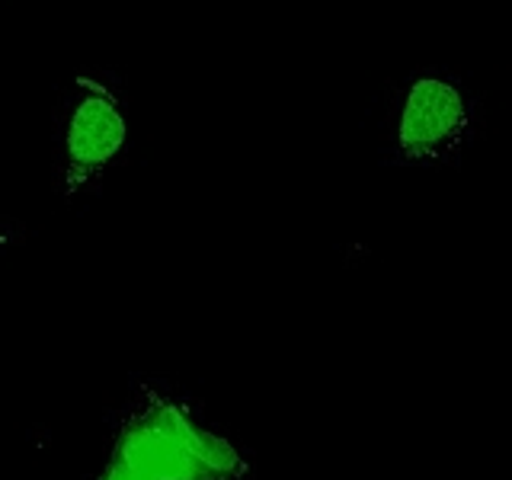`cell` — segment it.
Returning a JSON list of instances; mask_svg holds the SVG:
<instances>
[{"instance_id": "cell-4", "label": "cell", "mask_w": 512, "mask_h": 480, "mask_svg": "<svg viewBox=\"0 0 512 480\" xmlns=\"http://www.w3.org/2000/svg\"><path fill=\"white\" fill-rule=\"evenodd\" d=\"M96 480H151V477H144V474H138L135 468H128V464L109 458V464H106L103 474L96 477Z\"/></svg>"}, {"instance_id": "cell-3", "label": "cell", "mask_w": 512, "mask_h": 480, "mask_svg": "<svg viewBox=\"0 0 512 480\" xmlns=\"http://www.w3.org/2000/svg\"><path fill=\"white\" fill-rule=\"evenodd\" d=\"M87 93L71 109L68 132H64V186L68 192L90 183L106 164L116 160L128 138L125 116L116 96L100 84H84Z\"/></svg>"}, {"instance_id": "cell-2", "label": "cell", "mask_w": 512, "mask_h": 480, "mask_svg": "<svg viewBox=\"0 0 512 480\" xmlns=\"http://www.w3.org/2000/svg\"><path fill=\"white\" fill-rule=\"evenodd\" d=\"M468 128V100L452 80L416 77L397 119V148L410 160H436L461 141Z\"/></svg>"}, {"instance_id": "cell-1", "label": "cell", "mask_w": 512, "mask_h": 480, "mask_svg": "<svg viewBox=\"0 0 512 480\" xmlns=\"http://www.w3.org/2000/svg\"><path fill=\"white\" fill-rule=\"evenodd\" d=\"M112 461L151 480H247L250 464L237 448L192 420L160 391H141L119 426Z\"/></svg>"}]
</instances>
